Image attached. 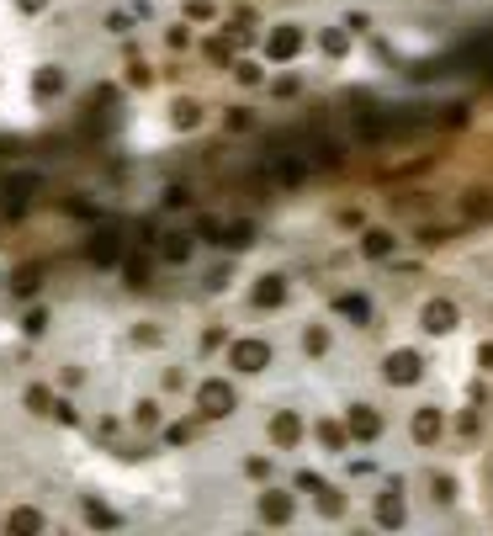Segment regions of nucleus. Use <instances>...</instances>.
Here are the masks:
<instances>
[{
    "label": "nucleus",
    "mask_w": 493,
    "mask_h": 536,
    "mask_svg": "<svg viewBox=\"0 0 493 536\" xmlns=\"http://www.w3.org/2000/svg\"><path fill=\"white\" fill-rule=\"evenodd\" d=\"M234 404H239V399H234V388H228L223 377H207V383L196 388V409H202L207 420H223V415H234Z\"/></svg>",
    "instance_id": "obj_1"
},
{
    "label": "nucleus",
    "mask_w": 493,
    "mask_h": 536,
    "mask_svg": "<svg viewBox=\"0 0 493 536\" xmlns=\"http://www.w3.org/2000/svg\"><path fill=\"white\" fill-rule=\"evenodd\" d=\"M303 43H308V37H303V27H292V21H287V27H271V37H266V58L292 64V58L303 53Z\"/></svg>",
    "instance_id": "obj_2"
},
{
    "label": "nucleus",
    "mask_w": 493,
    "mask_h": 536,
    "mask_svg": "<svg viewBox=\"0 0 493 536\" xmlns=\"http://www.w3.org/2000/svg\"><path fill=\"white\" fill-rule=\"evenodd\" d=\"M228 367L234 372H266L271 367V346L266 340H234L228 346Z\"/></svg>",
    "instance_id": "obj_3"
},
{
    "label": "nucleus",
    "mask_w": 493,
    "mask_h": 536,
    "mask_svg": "<svg viewBox=\"0 0 493 536\" xmlns=\"http://www.w3.org/2000/svg\"><path fill=\"white\" fill-rule=\"evenodd\" d=\"M382 377H388V383H398V388L420 383V377H425V361H420V351H393V356L382 361Z\"/></svg>",
    "instance_id": "obj_4"
},
{
    "label": "nucleus",
    "mask_w": 493,
    "mask_h": 536,
    "mask_svg": "<svg viewBox=\"0 0 493 536\" xmlns=\"http://www.w3.org/2000/svg\"><path fill=\"white\" fill-rule=\"evenodd\" d=\"M345 436H350V441H377V436H382V415H377L372 404H356V409L345 415Z\"/></svg>",
    "instance_id": "obj_5"
},
{
    "label": "nucleus",
    "mask_w": 493,
    "mask_h": 536,
    "mask_svg": "<svg viewBox=\"0 0 493 536\" xmlns=\"http://www.w3.org/2000/svg\"><path fill=\"white\" fill-rule=\"evenodd\" d=\"M425 330L430 335H446V330H457V303H446V298H435V303H425Z\"/></svg>",
    "instance_id": "obj_6"
},
{
    "label": "nucleus",
    "mask_w": 493,
    "mask_h": 536,
    "mask_svg": "<svg viewBox=\"0 0 493 536\" xmlns=\"http://www.w3.org/2000/svg\"><path fill=\"white\" fill-rule=\"evenodd\" d=\"M409 431H414L420 447H435L441 431H446V420H441V409H414V425H409Z\"/></svg>",
    "instance_id": "obj_7"
},
{
    "label": "nucleus",
    "mask_w": 493,
    "mask_h": 536,
    "mask_svg": "<svg viewBox=\"0 0 493 536\" xmlns=\"http://www.w3.org/2000/svg\"><path fill=\"white\" fill-rule=\"evenodd\" d=\"M37 191H42V181H37V175H11V181H5V207L16 213V207H27Z\"/></svg>",
    "instance_id": "obj_8"
},
{
    "label": "nucleus",
    "mask_w": 493,
    "mask_h": 536,
    "mask_svg": "<svg viewBox=\"0 0 493 536\" xmlns=\"http://www.w3.org/2000/svg\"><path fill=\"white\" fill-rule=\"evenodd\" d=\"M271 441H276V447H297V441H303V415L281 409V415L271 420Z\"/></svg>",
    "instance_id": "obj_9"
},
{
    "label": "nucleus",
    "mask_w": 493,
    "mask_h": 536,
    "mask_svg": "<svg viewBox=\"0 0 493 536\" xmlns=\"http://www.w3.org/2000/svg\"><path fill=\"white\" fill-rule=\"evenodd\" d=\"M85 255H90L96 266H112V260H117V234H112V229H96L90 245H85Z\"/></svg>",
    "instance_id": "obj_10"
},
{
    "label": "nucleus",
    "mask_w": 493,
    "mask_h": 536,
    "mask_svg": "<svg viewBox=\"0 0 493 536\" xmlns=\"http://www.w3.org/2000/svg\"><path fill=\"white\" fill-rule=\"evenodd\" d=\"M260 521L287 526L292 521V494H260Z\"/></svg>",
    "instance_id": "obj_11"
},
{
    "label": "nucleus",
    "mask_w": 493,
    "mask_h": 536,
    "mask_svg": "<svg viewBox=\"0 0 493 536\" xmlns=\"http://www.w3.org/2000/svg\"><path fill=\"white\" fill-rule=\"evenodd\" d=\"M281 298H287V276H260V287H255V308H281Z\"/></svg>",
    "instance_id": "obj_12"
},
{
    "label": "nucleus",
    "mask_w": 493,
    "mask_h": 536,
    "mask_svg": "<svg viewBox=\"0 0 493 536\" xmlns=\"http://www.w3.org/2000/svg\"><path fill=\"white\" fill-rule=\"evenodd\" d=\"M42 526H48L42 510H11V516H5V532H16V536H37Z\"/></svg>",
    "instance_id": "obj_13"
},
{
    "label": "nucleus",
    "mask_w": 493,
    "mask_h": 536,
    "mask_svg": "<svg viewBox=\"0 0 493 536\" xmlns=\"http://www.w3.org/2000/svg\"><path fill=\"white\" fill-rule=\"evenodd\" d=\"M404 516H409V510H404V494L388 489V494L377 500V521H382V526H404Z\"/></svg>",
    "instance_id": "obj_14"
},
{
    "label": "nucleus",
    "mask_w": 493,
    "mask_h": 536,
    "mask_svg": "<svg viewBox=\"0 0 493 536\" xmlns=\"http://www.w3.org/2000/svg\"><path fill=\"white\" fill-rule=\"evenodd\" d=\"M393 245H398V239H393V234H388V229H372V234H366V239H361V250H366V255H372V260H388V255H393Z\"/></svg>",
    "instance_id": "obj_15"
},
{
    "label": "nucleus",
    "mask_w": 493,
    "mask_h": 536,
    "mask_svg": "<svg viewBox=\"0 0 493 536\" xmlns=\"http://www.w3.org/2000/svg\"><path fill=\"white\" fill-rule=\"evenodd\" d=\"M159 255H165V260H175V266H186V260H191V234H165Z\"/></svg>",
    "instance_id": "obj_16"
},
{
    "label": "nucleus",
    "mask_w": 493,
    "mask_h": 536,
    "mask_svg": "<svg viewBox=\"0 0 493 536\" xmlns=\"http://www.w3.org/2000/svg\"><path fill=\"white\" fill-rule=\"evenodd\" d=\"M37 287H42V266H21V271L11 276V292H16V298H32Z\"/></svg>",
    "instance_id": "obj_17"
},
{
    "label": "nucleus",
    "mask_w": 493,
    "mask_h": 536,
    "mask_svg": "<svg viewBox=\"0 0 493 536\" xmlns=\"http://www.w3.org/2000/svg\"><path fill=\"white\" fill-rule=\"evenodd\" d=\"M32 90H37V96H58V90H64V69H37Z\"/></svg>",
    "instance_id": "obj_18"
},
{
    "label": "nucleus",
    "mask_w": 493,
    "mask_h": 536,
    "mask_svg": "<svg viewBox=\"0 0 493 536\" xmlns=\"http://www.w3.org/2000/svg\"><path fill=\"white\" fill-rule=\"evenodd\" d=\"M223 245H228V250L255 245V223H228V229H223Z\"/></svg>",
    "instance_id": "obj_19"
},
{
    "label": "nucleus",
    "mask_w": 493,
    "mask_h": 536,
    "mask_svg": "<svg viewBox=\"0 0 493 536\" xmlns=\"http://www.w3.org/2000/svg\"><path fill=\"white\" fill-rule=\"evenodd\" d=\"M170 117H175V128H196V122H202V106H196V101H175Z\"/></svg>",
    "instance_id": "obj_20"
},
{
    "label": "nucleus",
    "mask_w": 493,
    "mask_h": 536,
    "mask_svg": "<svg viewBox=\"0 0 493 536\" xmlns=\"http://www.w3.org/2000/svg\"><path fill=\"white\" fill-rule=\"evenodd\" d=\"M319 441H324L329 452H345V441H350V436H345V425H335V420H324V425H319Z\"/></svg>",
    "instance_id": "obj_21"
},
{
    "label": "nucleus",
    "mask_w": 493,
    "mask_h": 536,
    "mask_svg": "<svg viewBox=\"0 0 493 536\" xmlns=\"http://www.w3.org/2000/svg\"><path fill=\"white\" fill-rule=\"evenodd\" d=\"M85 521L90 526H117V510H106L101 500H85Z\"/></svg>",
    "instance_id": "obj_22"
},
{
    "label": "nucleus",
    "mask_w": 493,
    "mask_h": 536,
    "mask_svg": "<svg viewBox=\"0 0 493 536\" xmlns=\"http://www.w3.org/2000/svg\"><path fill=\"white\" fill-rule=\"evenodd\" d=\"M345 48H350V32H345V27H329V32H324V53H335V58H340Z\"/></svg>",
    "instance_id": "obj_23"
},
{
    "label": "nucleus",
    "mask_w": 493,
    "mask_h": 536,
    "mask_svg": "<svg viewBox=\"0 0 493 536\" xmlns=\"http://www.w3.org/2000/svg\"><path fill=\"white\" fill-rule=\"evenodd\" d=\"M122 271H127V287H149V260H143V255H133Z\"/></svg>",
    "instance_id": "obj_24"
},
{
    "label": "nucleus",
    "mask_w": 493,
    "mask_h": 536,
    "mask_svg": "<svg viewBox=\"0 0 493 536\" xmlns=\"http://www.w3.org/2000/svg\"><path fill=\"white\" fill-rule=\"evenodd\" d=\"M303 351H308V356H324V351H329V330H319V324H313V330L303 335Z\"/></svg>",
    "instance_id": "obj_25"
},
{
    "label": "nucleus",
    "mask_w": 493,
    "mask_h": 536,
    "mask_svg": "<svg viewBox=\"0 0 493 536\" xmlns=\"http://www.w3.org/2000/svg\"><path fill=\"white\" fill-rule=\"evenodd\" d=\"M27 409L32 415H53V393L48 388H27Z\"/></svg>",
    "instance_id": "obj_26"
},
{
    "label": "nucleus",
    "mask_w": 493,
    "mask_h": 536,
    "mask_svg": "<svg viewBox=\"0 0 493 536\" xmlns=\"http://www.w3.org/2000/svg\"><path fill=\"white\" fill-rule=\"evenodd\" d=\"M207 58H212V64H228V58H234V37H212V43H207Z\"/></svg>",
    "instance_id": "obj_27"
},
{
    "label": "nucleus",
    "mask_w": 493,
    "mask_h": 536,
    "mask_svg": "<svg viewBox=\"0 0 493 536\" xmlns=\"http://www.w3.org/2000/svg\"><path fill=\"white\" fill-rule=\"evenodd\" d=\"M335 308H340V314H350V319H366V298H356V292L335 298Z\"/></svg>",
    "instance_id": "obj_28"
},
{
    "label": "nucleus",
    "mask_w": 493,
    "mask_h": 536,
    "mask_svg": "<svg viewBox=\"0 0 493 536\" xmlns=\"http://www.w3.org/2000/svg\"><path fill=\"white\" fill-rule=\"evenodd\" d=\"M186 16H191V21H212L218 5H212V0H186Z\"/></svg>",
    "instance_id": "obj_29"
},
{
    "label": "nucleus",
    "mask_w": 493,
    "mask_h": 536,
    "mask_svg": "<svg viewBox=\"0 0 493 536\" xmlns=\"http://www.w3.org/2000/svg\"><path fill=\"white\" fill-rule=\"evenodd\" d=\"M319 510H324V516H340V510H345V500H340L335 489H319Z\"/></svg>",
    "instance_id": "obj_30"
},
{
    "label": "nucleus",
    "mask_w": 493,
    "mask_h": 536,
    "mask_svg": "<svg viewBox=\"0 0 493 536\" xmlns=\"http://www.w3.org/2000/svg\"><path fill=\"white\" fill-rule=\"evenodd\" d=\"M234 74H239L244 85H260V64H250V58H239V64H234Z\"/></svg>",
    "instance_id": "obj_31"
},
{
    "label": "nucleus",
    "mask_w": 493,
    "mask_h": 536,
    "mask_svg": "<svg viewBox=\"0 0 493 536\" xmlns=\"http://www.w3.org/2000/svg\"><path fill=\"white\" fill-rule=\"evenodd\" d=\"M196 234H202L207 245H223V223H218V218H202V229H196Z\"/></svg>",
    "instance_id": "obj_32"
},
{
    "label": "nucleus",
    "mask_w": 493,
    "mask_h": 536,
    "mask_svg": "<svg viewBox=\"0 0 493 536\" xmlns=\"http://www.w3.org/2000/svg\"><path fill=\"white\" fill-rule=\"evenodd\" d=\"M250 122H255V117H250V106H234V112H228V128H234V133H244Z\"/></svg>",
    "instance_id": "obj_33"
},
{
    "label": "nucleus",
    "mask_w": 493,
    "mask_h": 536,
    "mask_svg": "<svg viewBox=\"0 0 493 536\" xmlns=\"http://www.w3.org/2000/svg\"><path fill=\"white\" fill-rule=\"evenodd\" d=\"M42 324H48V314H42V308H32V314L21 319V330H27V335H42Z\"/></svg>",
    "instance_id": "obj_34"
},
{
    "label": "nucleus",
    "mask_w": 493,
    "mask_h": 536,
    "mask_svg": "<svg viewBox=\"0 0 493 536\" xmlns=\"http://www.w3.org/2000/svg\"><path fill=\"white\" fill-rule=\"evenodd\" d=\"M430 489H435V500H441V505H451V500H457V484H451V478H435Z\"/></svg>",
    "instance_id": "obj_35"
},
{
    "label": "nucleus",
    "mask_w": 493,
    "mask_h": 536,
    "mask_svg": "<svg viewBox=\"0 0 493 536\" xmlns=\"http://www.w3.org/2000/svg\"><path fill=\"white\" fill-rule=\"evenodd\" d=\"M154 74H149V64H127V85H149Z\"/></svg>",
    "instance_id": "obj_36"
},
{
    "label": "nucleus",
    "mask_w": 493,
    "mask_h": 536,
    "mask_svg": "<svg viewBox=\"0 0 493 536\" xmlns=\"http://www.w3.org/2000/svg\"><path fill=\"white\" fill-rule=\"evenodd\" d=\"M159 202H165V207H186V202H191V197H186V191H181V186H165V197H159Z\"/></svg>",
    "instance_id": "obj_37"
},
{
    "label": "nucleus",
    "mask_w": 493,
    "mask_h": 536,
    "mask_svg": "<svg viewBox=\"0 0 493 536\" xmlns=\"http://www.w3.org/2000/svg\"><path fill=\"white\" fill-rule=\"evenodd\" d=\"M165 441H170V447H186V441H191V425H170Z\"/></svg>",
    "instance_id": "obj_38"
},
{
    "label": "nucleus",
    "mask_w": 493,
    "mask_h": 536,
    "mask_svg": "<svg viewBox=\"0 0 493 536\" xmlns=\"http://www.w3.org/2000/svg\"><path fill=\"white\" fill-rule=\"evenodd\" d=\"M297 90H303V85H297L292 74H287V80H276V96H281V101H287V96H297Z\"/></svg>",
    "instance_id": "obj_39"
},
{
    "label": "nucleus",
    "mask_w": 493,
    "mask_h": 536,
    "mask_svg": "<svg viewBox=\"0 0 493 536\" xmlns=\"http://www.w3.org/2000/svg\"><path fill=\"white\" fill-rule=\"evenodd\" d=\"M16 5H21V11H42L48 0H16Z\"/></svg>",
    "instance_id": "obj_40"
},
{
    "label": "nucleus",
    "mask_w": 493,
    "mask_h": 536,
    "mask_svg": "<svg viewBox=\"0 0 493 536\" xmlns=\"http://www.w3.org/2000/svg\"><path fill=\"white\" fill-rule=\"evenodd\" d=\"M478 361H483V367H493V346H483V351H478Z\"/></svg>",
    "instance_id": "obj_41"
}]
</instances>
